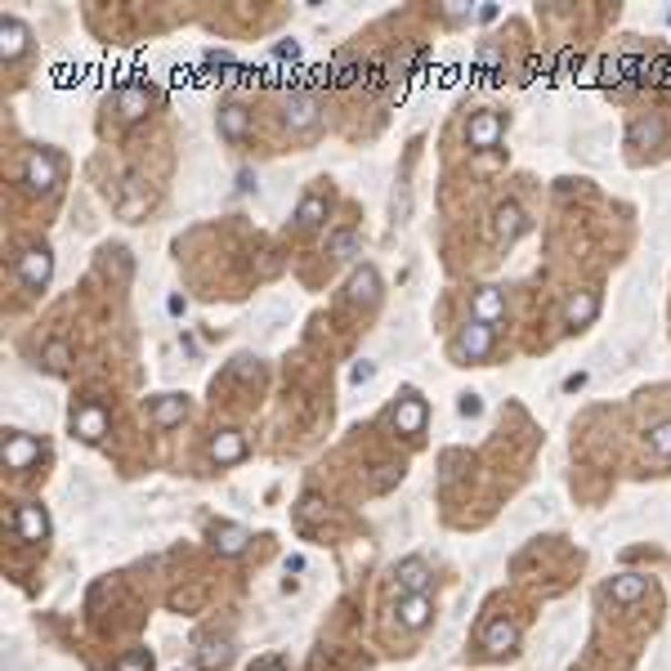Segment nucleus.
Returning <instances> with one entry per match:
<instances>
[{
    "label": "nucleus",
    "mask_w": 671,
    "mask_h": 671,
    "mask_svg": "<svg viewBox=\"0 0 671 671\" xmlns=\"http://www.w3.org/2000/svg\"><path fill=\"white\" fill-rule=\"evenodd\" d=\"M58 175H63V161L54 153H32L23 161V184L32 193H54L58 188Z\"/></svg>",
    "instance_id": "obj_3"
},
{
    "label": "nucleus",
    "mask_w": 671,
    "mask_h": 671,
    "mask_svg": "<svg viewBox=\"0 0 671 671\" xmlns=\"http://www.w3.org/2000/svg\"><path fill=\"white\" fill-rule=\"evenodd\" d=\"M457 412H462V416H479V412H483V403H479V394H462V403H457Z\"/></svg>",
    "instance_id": "obj_33"
},
{
    "label": "nucleus",
    "mask_w": 671,
    "mask_h": 671,
    "mask_svg": "<svg viewBox=\"0 0 671 671\" xmlns=\"http://www.w3.org/2000/svg\"><path fill=\"white\" fill-rule=\"evenodd\" d=\"M251 671H287V667H282V658H264V663H256Z\"/></svg>",
    "instance_id": "obj_39"
},
{
    "label": "nucleus",
    "mask_w": 671,
    "mask_h": 671,
    "mask_svg": "<svg viewBox=\"0 0 671 671\" xmlns=\"http://www.w3.org/2000/svg\"><path fill=\"white\" fill-rule=\"evenodd\" d=\"M497 58H502V54L493 50V46H483V50H479V63H483V67H493V63H497Z\"/></svg>",
    "instance_id": "obj_38"
},
{
    "label": "nucleus",
    "mask_w": 671,
    "mask_h": 671,
    "mask_svg": "<svg viewBox=\"0 0 671 671\" xmlns=\"http://www.w3.org/2000/svg\"><path fill=\"white\" fill-rule=\"evenodd\" d=\"M663 135H667V130H663V117H645V121L631 126V144H635V148H658Z\"/></svg>",
    "instance_id": "obj_24"
},
{
    "label": "nucleus",
    "mask_w": 671,
    "mask_h": 671,
    "mask_svg": "<svg viewBox=\"0 0 671 671\" xmlns=\"http://www.w3.org/2000/svg\"><path fill=\"white\" fill-rule=\"evenodd\" d=\"M479 645H483L488 658H506V654H515L519 626L511 618H488L483 622V631H479Z\"/></svg>",
    "instance_id": "obj_4"
},
{
    "label": "nucleus",
    "mask_w": 671,
    "mask_h": 671,
    "mask_svg": "<svg viewBox=\"0 0 671 671\" xmlns=\"http://www.w3.org/2000/svg\"><path fill=\"white\" fill-rule=\"evenodd\" d=\"M519 229H524V210H519L515 202L497 207V215H493V238H497V242H515Z\"/></svg>",
    "instance_id": "obj_22"
},
{
    "label": "nucleus",
    "mask_w": 671,
    "mask_h": 671,
    "mask_svg": "<svg viewBox=\"0 0 671 671\" xmlns=\"http://www.w3.org/2000/svg\"><path fill=\"white\" fill-rule=\"evenodd\" d=\"M14 533H18V542H46V537H50V515H46V506H36V502L18 506V511H14Z\"/></svg>",
    "instance_id": "obj_7"
},
{
    "label": "nucleus",
    "mask_w": 671,
    "mask_h": 671,
    "mask_svg": "<svg viewBox=\"0 0 671 671\" xmlns=\"http://www.w3.org/2000/svg\"><path fill=\"white\" fill-rule=\"evenodd\" d=\"M425 416H430L425 399H421L416 390H408V394L399 399V408H394L390 421H394V430H399V434H421V430H425Z\"/></svg>",
    "instance_id": "obj_11"
},
{
    "label": "nucleus",
    "mask_w": 671,
    "mask_h": 671,
    "mask_svg": "<svg viewBox=\"0 0 671 671\" xmlns=\"http://www.w3.org/2000/svg\"><path fill=\"white\" fill-rule=\"evenodd\" d=\"M72 434H76L81 443H99L107 434V412L99 403H81V408L72 412Z\"/></svg>",
    "instance_id": "obj_10"
},
{
    "label": "nucleus",
    "mask_w": 671,
    "mask_h": 671,
    "mask_svg": "<svg viewBox=\"0 0 671 671\" xmlns=\"http://www.w3.org/2000/svg\"><path fill=\"white\" fill-rule=\"evenodd\" d=\"M345 296H350L354 305H376V300H381V273H376L371 264L354 269L350 282H345Z\"/></svg>",
    "instance_id": "obj_15"
},
{
    "label": "nucleus",
    "mask_w": 671,
    "mask_h": 671,
    "mask_svg": "<svg viewBox=\"0 0 671 671\" xmlns=\"http://www.w3.org/2000/svg\"><path fill=\"white\" fill-rule=\"evenodd\" d=\"M506 313V296L497 291V287H479V296H474V322H488V327H497V318Z\"/></svg>",
    "instance_id": "obj_21"
},
{
    "label": "nucleus",
    "mask_w": 671,
    "mask_h": 671,
    "mask_svg": "<svg viewBox=\"0 0 671 671\" xmlns=\"http://www.w3.org/2000/svg\"><path fill=\"white\" fill-rule=\"evenodd\" d=\"M27 41H32L27 23H18V18H0V54H5V63L23 58V54H27Z\"/></svg>",
    "instance_id": "obj_17"
},
{
    "label": "nucleus",
    "mask_w": 671,
    "mask_h": 671,
    "mask_svg": "<svg viewBox=\"0 0 671 671\" xmlns=\"http://www.w3.org/2000/svg\"><path fill=\"white\" fill-rule=\"evenodd\" d=\"M207 452L215 465H238L247 457V434H242V430H215Z\"/></svg>",
    "instance_id": "obj_9"
},
{
    "label": "nucleus",
    "mask_w": 671,
    "mask_h": 671,
    "mask_svg": "<svg viewBox=\"0 0 671 671\" xmlns=\"http://www.w3.org/2000/svg\"><path fill=\"white\" fill-rule=\"evenodd\" d=\"M327 256H336V259L359 256V233H354V229H336V233L327 238Z\"/></svg>",
    "instance_id": "obj_26"
},
{
    "label": "nucleus",
    "mask_w": 671,
    "mask_h": 671,
    "mask_svg": "<svg viewBox=\"0 0 671 671\" xmlns=\"http://www.w3.org/2000/svg\"><path fill=\"white\" fill-rule=\"evenodd\" d=\"M322 511H327V506H322V497H305V502H300V519H305V524H310V519H318L322 515Z\"/></svg>",
    "instance_id": "obj_32"
},
{
    "label": "nucleus",
    "mask_w": 671,
    "mask_h": 671,
    "mask_svg": "<svg viewBox=\"0 0 671 671\" xmlns=\"http://www.w3.org/2000/svg\"><path fill=\"white\" fill-rule=\"evenodd\" d=\"M371 376H376V367H371L367 359L354 362V371H350V381H354V385H362V381H371Z\"/></svg>",
    "instance_id": "obj_34"
},
{
    "label": "nucleus",
    "mask_w": 671,
    "mask_h": 671,
    "mask_svg": "<svg viewBox=\"0 0 671 671\" xmlns=\"http://www.w3.org/2000/svg\"><path fill=\"white\" fill-rule=\"evenodd\" d=\"M36 457H41V439H32V434H23V430H9V434H5V465H9V470H27Z\"/></svg>",
    "instance_id": "obj_12"
},
{
    "label": "nucleus",
    "mask_w": 671,
    "mask_h": 671,
    "mask_svg": "<svg viewBox=\"0 0 671 671\" xmlns=\"http://www.w3.org/2000/svg\"><path fill=\"white\" fill-rule=\"evenodd\" d=\"M465 14H470V5H462V0H452V5H448V18H465Z\"/></svg>",
    "instance_id": "obj_40"
},
{
    "label": "nucleus",
    "mask_w": 671,
    "mask_h": 671,
    "mask_svg": "<svg viewBox=\"0 0 671 671\" xmlns=\"http://www.w3.org/2000/svg\"><path fill=\"white\" fill-rule=\"evenodd\" d=\"M233 376H259V362H256V359H238Z\"/></svg>",
    "instance_id": "obj_36"
},
{
    "label": "nucleus",
    "mask_w": 671,
    "mask_h": 671,
    "mask_svg": "<svg viewBox=\"0 0 671 671\" xmlns=\"http://www.w3.org/2000/svg\"><path fill=\"white\" fill-rule=\"evenodd\" d=\"M322 219H327V198H318V193L300 198V207H296V224H300V229H318Z\"/></svg>",
    "instance_id": "obj_25"
},
{
    "label": "nucleus",
    "mask_w": 671,
    "mask_h": 671,
    "mask_svg": "<svg viewBox=\"0 0 671 671\" xmlns=\"http://www.w3.org/2000/svg\"><path fill=\"white\" fill-rule=\"evenodd\" d=\"M502 130H506L502 112H474V117H470V126H465V144H470V148H479V153H488V148H497V144H502Z\"/></svg>",
    "instance_id": "obj_5"
},
{
    "label": "nucleus",
    "mask_w": 671,
    "mask_h": 671,
    "mask_svg": "<svg viewBox=\"0 0 671 671\" xmlns=\"http://www.w3.org/2000/svg\"><path fill=\"white\" fill-rule=\"evenodd\" d=\"M394 614H399V626H408V631H425L430 618H434V605H430V595H399Z\"/></svg>",
    "instance_id": "obj_16"
},
{
    "label": "nucleus",
    "mask_w": 671,
    "mask_h": 671,
    "mask_svg": "<svg viewBox=\"0 0 671 671\" xmlns=\"http://www.w3.org/2000/svg\"><path fill=\"white\" fill-rule=\"evenodd\" d=\"M247 130H251L247 107H242V104H224V107H219V135H224V139L242 144V139H247Z\"/></svg>",
    "instance_id": "obj_20"
},
{
    "label": "nucleus",
    "mask_w": 671,
    "mask_h": 671,
    "mask_svg": "<svg viewBox=\"0 0 671 671\" xmlns=\"http://www.w3.org/2000/svg\"><path fill=\"white\" fill-rule=\"evenodd\" d=\"M67 359H72L67 341H50V345H46V367H54V371H63V367H67Z\"/></svg>",
    "instance_id": "obj_30"
},
{
    "label": "nucleus",
    "mask_w": 671,
    "mask_h": 671,
    "mask_svg": "<svg viewBox=\"0 0 671 671\" xmlns=\"http://www.w3.org/2000/svg\"><path fill=\"white\" fill-rule=\"evenodd\" d=\"M649 448H654L663 462H671V421H658V425L649 430Z\"/></svg>",
    "instance_id": "obj_28"
},
{
    "label": "nucleus",
    "mask_w": 671,
    "mask_h": 671,
    "mask_svg": "<svg viewBox=\"0 0 671 671\" xmlns=\"http://www.w3.org/2000/svg\"><path fill=\"white\" fill-rule=\"evenodd\" d=\"M112 107L121 112V121H139V117H148V107H153V90H148V86H121V90L112 95Z\"/></svg>",
    "instance_id": "obj_13"
},
{
    "label": "nucleus",
    "mask_w": 671,
    "mask_h": 671,
    "mask_svg": "<svg viewBox=\"0 0 671 671\" xmlns=\"http://www.w3.org/2000/svg\"><path fill=\"white\" fill-rule=\"evenodd\" d=\"M595 313H600V296H595V291H577L564 305V322L568 327H586Z\"/></svg>",
    "instance_id": "obj_23"
},
{
    "label": "nucleus",
    "mask_w": 671,
    "mask_h": 671,
    "mask_svg": "<svg viewBox=\"0 0 671 671\" xmlns=\"http://www.w3.org/2000/svg\"><path fill=\"white\" fill-rule=\"evenodd\" d=\"M112 671H153V654H148V649H130V654L117 658Z\"/></svg>",
    "instance_id": "obj_27"
},
{
    "label": "nucleus",
    "mask_w": 671,
    "mask_h": 671,
    "mask_svg": "<svg viewBox=\"0 0 671 671\" xmlns=\"http://www.w3.org/2000/svg\"><path fill=\"white\" fill-rule=\"evenodd\" d=\"M318 126V99H313V90H291V99H287V130L291 135H305Z\"/></svg>",
    "instance_id": "obj_8"
},
{
    "label": "nucleus",
    "mask_w": 671,
    "mask_h": 671,
    "mask_svg": "<svg viewBox=\"0 0 671 671\" xmlns=\"http://www.w3.org/2000/svg\"><path fill=\"white\" fill-rule=\"evenodd\" d=\"M210 546H215V555H224V560H238V555L251 546V533H247L242 524H215V533H210Z\"/></svg>",
    "instance_id": "obj_14"
},
{
    "label": "nucleus",
    "mask_w": 671,
    "mask_h": 671,
    "mask_svg": "<svg viewBox=\"0 0 671 671\" xmlns=\"http://www.w3.org/2000/svg\"><path fill=\"white\" fill-rule=\"evenodd\" d=\"M493 345H497V327H488V322H465L462 336L452 341V359L457 362H479L493 354Z\"/></svg>",
    "instance_id": "obj_1"
},
{
    "label": "nucleus",
    "mask_w": 671,
    "mask_h": 671,
    "mask_svg": "<svg viewBox=\"0 0 671 671\" xmlns=\"http://www.w3.org/2000/svg\"><path fill=\"white\" fill-rule=\"evenodd\" d=\"M640 595H649V577L645 573H618L609 582V600L614 605H635Z\"/></svg>",
    "instance_id": "obj_18"
},
{
    "label": "nucleus",
    "mask_w": 671,
    "mask_h": 671,
    "mask_svg": "<svg viewBox=\"0 0 671 671\" xmlns=\"http://www.w3.org/2000/svg\"><path fill=\"white\" fill-rule=\"evenodd\" d=\"M50 273H54V256H50L46 242H41V247H27V251L18 256V278H23L27 291H46V287H50Z\"/></svg>",
    "instance_id": "obj_2"
},
{
    "label": "nucleus",
    "mask_w": 671,
    "mask_h": 671,
    "mask_svg": "<svg viewBox=\"0 0 671 671\" xmlns=\"http://www.w3.org/2000/svg\"><path fill=\"white\" fill-rule=\"evenodd\" d=\"M376 470H381V474H376V488H381V493H385V488H394V483L403 479V470H399V465H376Z\"/></svg>",
    "instance_id": "obj_31"
},
{
    "label": "nucleus",
    "mask_w": 671,
    "mask_h": 671,
    "mask_svg": "<svg viewBox=\"0 0 671 671\" xmlns=\"http://www.w3.org/2000/svg\"><path fill=\"white\" fill-rule=\"evenodd\" d=\"M359 81V58L354 54H341L336 58V86H354Z\"/></svg>",
    "instance_id": "obj_29"
},
{
    "label": "nucleus",
    "mask_w": 671,
    "mask_h": 671,
    "mask_svg": "<svg viewBox=\"0 0 671 671\" xmlns=\"http://www.w3.org/2000/svg\"><path fill=\"white\" fill-rule=\"evenodd\" d=\"M582 385H586V371H573V376L564 381V390H568V394H577Z\"/></svg>",
    "instance_id": "obj_37"
},
{
    "label": "nucleus",
    "mask_w": 671,
    "mask_h": 671,
    "mask_svg": "<svg viewBox=\"0 0 671 671\" xmlns=\"http://www.w3.org/2000/svg\"><path fill=\"white\" fill-rule=\"evenodd\" d=\"M430 564L421 560V555H408V560H399L394 564V586L403 591V595H425L430 591Z\"/></svg>",
    "instance_id": "obj_6"
},
{
    "label": "nucleus",
    "mask_w": 671,
    "mask_h": 671,
    "mask_svg": "<svg viewBox=\"0 0 671 671\" xmlns=\"http://www.w3.org/2000/svg\"><path fill=\"white\" fill-rule=\"evenodd\" d=\"M202 663H207V667H215V663H229V649H224V645H210Z\"/></svg>",
    "instance_id": "obj_35"
},
{
    "label": "nucleus",
    "mask_w": 671,
    "mask_h": 671,
    "mask_svg": "<svg viewBox=\"0 0 671 671\" xmlns=\"http://www.w3.org/2000/svg\"><path fill=\"white\" fill-rule=\"evenodd\" d=\"M184 416H188V399H184V394H161V399H153L157 430H170V425H179Z\"/></svg>",
    "instance_id": "obj_19"
}]
</instances>
